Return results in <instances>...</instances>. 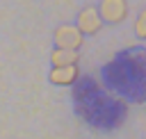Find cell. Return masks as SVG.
Returning <instances> with one entry per match:
<instances>
[{"mask_svg":"<svg viewBox=\"0 0 146 139\" xmlns=\"http://www.w3.org/2000/svg\"><path fill=\"white\" fill-rule=\"evenodd\" d=\"M96 9H98V16H100L103 25L105 23L119 25V23H123L128 18V9L130 7H128L125 0H103V2L96 5Z\"/></svg>","mask_w":146,"mask_h":139,"instance_id":"cell-3","label":"cell"},{"mask_svg":"<svg viewBox=\"0 0 146 139\" xmlns=\"http://www.w3.org/2000/svg\"><path fill=\"white\" fill-rule=\"evenodd\" d=\"M80 62V52H73V50H59V48H52L50 52V66H78Z\"/></svg>","mask_w":146,"mask_h":139,"instance_id":"cell-5","label":"cell"},{"mask_svg":"<svg viewBox=\"0 0 146 139\" xmlns=\"http://www.w3.org/2000/svg\"><path fill=\"white\" fill-rule=\"evenodd\" d=\"M80 77V66H55L48 73V80L57 87H71Z\"/></svg>","mask_w":146,"mask_h":139,"instance_id":"cell-4","label":"cell"},{"mask_svg":"<svg viewBox=\"0 0 146 139\" xmlns=\"http://www.w3.org/2000/svg\"><path fill=\"white\" fill-rule=\"evenodd\" d=\"M73 25L80 30L82 36H94V34H98V32L103 30V21H100V16H98L96 5H84V7L78 11Z\"/></svg>","mask_w":146,"mask_h":139,"instance_id":"cell-2","label":"cell"},{"mask_svg":"<svg viewBox=\"0 0 146 139\" xmlns=\"http://www.w3.org/2000/svg\"><path fill=\"white\" fill-rule=\"evenodd\" d=\"M52 39H55V48L59 50H73L78 52L84 43V36L80 34V30L73 25V23H62L55 27L52 32Z\"/></svg>","mask_w":146,"mask_h":139,"instance_id":"cell-1","label":"cell"},{"mask_svg":"<svg viewBox=\"0 0 146 139\" xmlns=\"http://www.w3.org/2000/svg\"><path fill=\"white\" fill-rule=\"evenodd\" d=\"M132 30H135V34H137L139 39H146V9H141V11L137 14V18H135V23H132Z\"/></svg>","mask_w":146,"mask_h":139,"instance_id":"cell-6","label":"cell"}]
</instances>
